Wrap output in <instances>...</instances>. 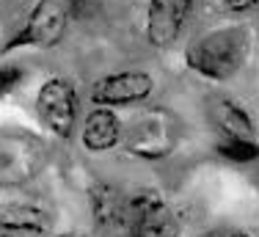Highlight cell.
Masks as SVG:
<instances>
[{"instance_id":"6da1fadb","label":"cell","mask_w":259,"mask_h":237,"mask_svg":"<svg viewBox=\"0 0 259 237\" xmlns=\"http://www.w3.org/2000/svg\"><path fill=\"white\" fill-rule=\"evenodd\" d=\"M188 66L207 80H229L248 58V33L243 28L209 30L188 47Z\"/></svg>"},{"instance_id":"7a4b0ae2","label":"cell","mask_w":259,"mask_h":237,"mask_svg":"<svg viewBox=\"0 0 259 237\" xmlns=\"http://www.w3.org/2000/svg\"><path fill=\"white\" fill-rule=\"evenodd\" d=\"M66 22H69V14H66L64 3H58V0H39L33 6V11L28 14L25 25L3 47V53H11V50H20V47H36V50L55 47L66 33Z\"/></svg>"},{"instance_id":"3957f363","label":"cell","mask_w":259,"mask_h":237,"mask_svg":"<svg viewBox=\"0 0 259 237\" xmlns=\"http://www.w3.org/2000/svg\"><path fill=\"white\" fill-rule=\"evenodd\" d=\"M77 108V91L64 77H50L36 94V113H39L41 124L58 138H69L75 133Z\"/></svg>"},{"instance_id":"277c9868","label":"cell","mask_w":259,"mask_h":237,"mask_svg":"<svg viewBox=\"0 0 259 237\" xmlns=\"http://www.w3.org/2000/svg\"><path fill=\"white\" fill-rule=\"evenodd\" d=\"M130 234L133 237H180L177 213L163 193L138 190L130 199Z\"/></svg>"},{"instance_id":"5b68a950","label":"cell","mask_w":259,"mask_h":237,"mask_svg":"<svg viewBox=\"0 0 259 237\" xmlns=\"http://www.w3.org/2000/svg\"><path fill=\"white\" fill-rule=\"evenodd\" d=\"M155 91V80L146 72H116L105 74V77L91 83L89 99L94 108H130V105H141L152 97Z\"/></svg>"},{"instance_id":"8992f818","label":"cell","mask_w":259,"mask_h":237,"mask_svg":"<svg viewBox=\"0 0 259 237\" xmlns=\"http://www.w3.org/2000/svg\"><path fill=\"white\" fill-rule=\"evenodd\" d=\"M91 218L102 237H133L130 234V199L108 182H97L89 190Z\"/></svg>"},{"instance_id":"52a82bcc","label":"cell","mask_w":259,"mask_h":237,"mask_svg":"<svg viewBox=\"0 0 259 237\" xmlns=\"http://www.w3.org/2000/svg\"><path fill=\"white\" fill-rule=\"evenodd\" d=\"M193 0H149L146 6V39L155 47H168L180 39Z\"/></svg>"},{"instance_id":"ba28073f","label":"cell","mask_w":259,"mask_h":237,"mask_svg":"<svg viewBox=\"0 0 259 237\" xmlns=\"http://www.w3.org/2000/svg\"><path fill=\"white\" fill-rule=\"evenodd\" d=\"M53 226V215L36 204H0V229L9 234H47Z\"/></svg>"},{"instance_id":"9c48e42d","label":"cell","mask_w":259,"mask_h":237,"mask_svg":"<svg viewBox=\"0 0 259 237\" xmlns=\"http://www.w3.org/2000/svg\"><path fill=\"white\" fill-rule=\"evenodd\" d=\"M121 141V122L110 108H94L83 122V146L89 152H110Z\"/></svg>"},{"instance_id":"30bf717a","label":"cell","mask_w":259,"mask_h":237,"mask_svg":"<svg viewBox=\"0 0 259 237\" xmlns=\"http://www.w3.org/2000/svg\"><path fill=\"white\" fill-rule=\"evenodd\" d=\"M212 122L221 130L224 138H234V141H256L254 135V122H251L248 110L234 99H215L212 105Z\"/></svg>"},{"instance_id":"8fae6325","label":"cell","mask_w":259,"mask_h":237,"mask_svg":"<svg viewBox=\"0 0 259 237\" xmlns=\"http://www.w3.org/2000/svg\"><path fill=\"white\" fill-rule=\"evenodd\" d=\"M171 141H174V135H171V130L165 127V122L160 116H155V118L149 116L144 122H138L135 130L130 133V149L135 154H144V157H160V154H165Z\"/></svg>"},{"instance_id":"7c38bea8","label":"cell","mask_w":259,"mask_h":237,"mask_svg":"<svg viewBox=\"0 0 259 237\" xmlns=\"http://www.w3.org/2000/svg\"><path fill=\"white\" fill-rule=\"evenodd\" d=\"M218 154L232 163H251L256 160V141H234V138H224L218 143Z\"/></svg>"},{"instance_id":"4fadbf2b","label":"cell","mask_w":259,"mask_h":237,"mask_svg":"<svg viewBox=\"0 0 259 237\" xmlns=\"http://www.w3.org/2000/svg\"><path fill=\"white\" fill-rule=\"evenodd\" d=\"M66 14L69 17H75V20L80 22H85V20H91V17L97 14V0H66Z\"/></svg>"},{"instance_id":"5bb4252c","label":"cell","mask_w":259,"mask_h":237,"mask_svg":"<svg viewBox=\"0 0 259 237\" xmlns=\"http://www.w3.org/2000/svg\"><path fill=\"white\" fill-rule=\"evenodd\" d=\"M20 80H22V69H17V66H0V99L6 94H11L20 86Z\"/></svg>"},{"instance_id":"9a60e30c","label":"cell","mask_w":259,"mask_h":237,"mask_svg":"<svg viewBox=\"0 0 259 237\" xmlns=\"http://www.w3.org/2000/svg\"><path fill=\"white\" fill-rule=\"evenodd\" d=\"M259 0H224V9L232 11V14H248V11L256 9Z\"/></svg>"},{"instance_id":"2e32d148","label":"cell","mask_w":259,"mask_h":237,"mask_svg":"<svg viewBox=\"0 0 259 237\" xmlns=\"http://www.w3.org/2000/svg\"><path fill=\"white\" fill-rule=\"evenodd\" d=\"M199 237H254L248 232H240V229H212V232H204Z\"/></svg>"},{"instance_id":"e0dca14e","label":"cell","mask_w":259,"mask_h":237,"mask_svg":"<svg viewBox=\"0 0 259 237\" xmlns=\"http://www.w3.org/2000/svg\"><path fill=\"white\" fill-rule=\"evenodd\" d=\"M69 237H83V234H69Z\"/></svg>"},{"instance_id":"ac0fdd59","label":"cell","mask_w":259,"mask_h":237,"mask_svg":"<svg viewBox=\"0 0 259 237\" xmlns=\"http://www.w3.org/2000/svg\"><path fill=\"white\" fill-rule=\"evenodd\" d=\"M3 237H14V234H3Z\"/></svg>"}]
</instances>
